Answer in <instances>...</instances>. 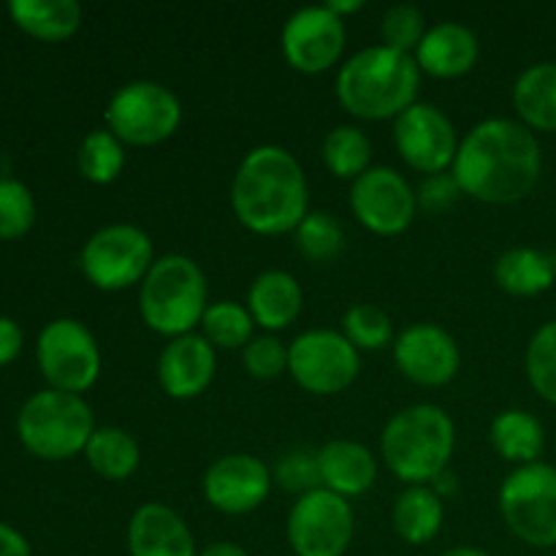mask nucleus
Masks as SVG:
<instances>
[{
    "mask_svg": "<svg viewBox=\"0 0 556 556\" xmlns=\"http://www.w3.org/2000/svg\"><path fill=\"white\" fill-rule=\"evenodd\" d=\"M293 244L313 264H329L345 248V231L329 212H307L293 231Z\"/></svg>",
    "mask_w": 556,
    "mask_h": 556,
    "instance_id": "32",
    "label": "nucleus"
},
{
    "mask_svg": "<svg viewBox=\"0 0 556 556\" xmlns=\"http://www.w3.org/2000/svg\"><path fill=\"white\" fill-rule=\"evenodd\" d=\"M269 467L250 454H226L212 462L204 472V500L215 510L228 516L253 514L266 503L271 492Z\"/></svg>",
    "mask_w": 556,
    "mask_h": 556,
    "instance_id": "17",
    "label": "nucleus"
},
{
    "mask_svg": "<svg viewBox=\"0 0 556 556\" xmlns=\"http://www.w3.org/2000/svg\"><path fill=\"white\" fill-rule=\"evenodd\" d=\"M9 16L36 41L58 43L81 27V5L76 0H11Z\"/></svg>",
    "mask_w": 556,
    "mask_h": 556,
    "instance_id": "23",
    "label": "nucleus"
},
{
    "mask_svg": "<svg viewBox=\"0 0 556 556\" xmlns=\"http://www.w3.org/2000/svg\"><path fill=\"white\" fill-rule=\"evenodd\" d=\"M421 68L413 54L383 47H367L351 54L337 71L334 92L348 114L369 123L396 119L416 103Z\"/></svg>",
    "mask_w": 556,
    "mask_h": 556,
    "instance_id": "3",
    "label": "nucleus"
},
{
    "mask_svg": "<svg viewBox=\"0 0 556 556\" xmlns=\"http://www.w3.org/2000/svg\"><path fill=\"white\" fill-rule=\"evenodd\" d=\"M326 5H329V11H334L340 20H348V16L364 9L362 0H331V3H326Z\"/></svg>",
    "mask_w": 556,
    "mask_h": 556,
    "instance_id": "43",
    "label": "nucleus"
},
{
    "mask_svg": "<svg viewBox=\"0 0 556 556\" xmlns=\"http://www.w3.org/2000/svg\"><path fill=\"white\" fill-rule=\"evenodd\" d=\"M96 416L85 396L65 394V391H38L16 416V434L27 454L43 462H65L85 454Z\"/></svg>",
    "mask_w": 556,
    "mask_h": 556,
    "instance_id": "6",
    "label": "nucleus"
},
{
    "mask_svg": "<svg viewBox=\"0 0 556 556\" xmlns=\"http://www.w3.org/2000/svg\"><path fill=\"white\" fill-rule=\"evenodd\" d=\"M541 144L527 125L489 117L459 141L451 177L459 193L503 206L527 199L541 179Z\"/></svg>",
    "mask_w": 556,
    "mask_h": 556,
    "instance_id": "1",
    "label": "nucleus"
},
{
    "mask_svg": "<svg viewBox=\"0 0 556 556\" xmlns=\"http://www.w3.org/2000/svg\"><path fill=\"white\" fill-rule=\"evenodd\" d=\"M356 530L351 500L326 489L296 497L288 514V543L296 556H342Z\"/></svg>",
    "mask_w": 556,
    "mask_h": 556,
    "instance_id": "12",
    "label": "nucleus"
},
{
    "mask_svg": "<svg viewBox=\"0 0 556 556\" xmlns=\"http://www.w3.org/2000/svg\"><path fill=\"white\" fill-rule=\"evenodd\" d=\"M427 20H424L421 9L413 3H396L391 5L380 22V38L383 47L394 49L402 54H416L421 47L424 36H427Z\"/></svg>",
    "mask_w": 556,
    "mask_h": 556,
    "instance_id": "36",
    "label": "nucleus"
},
{
    "mask_svg": "<svg viewBox=\"0 0 556 556\" xmlns=\"http://www.w3.org/2000/svg\"><path fill=\"white\" fill-rule=\"evenodd\" d=\"M155 261L150 233L130 223H112V226L98 228L79 255L81 275L92 288L106 293L141 286Z\"/></svg>",
    "mask_w": 556,
    "mask_h": 556,
    "instance_id": "7",
    "label": "nucleus"
},
{
    "mask_svg": "<svg viewBox=\"0 0 556 556\" xmlns=\"http://www.w3.org/2000/svg\"><path fill=\"white\" fill-rule=\"evenodd\" d=\"M199 329V334L215 351H244L248 342L255 337V320L250 315L248 304L223 299V302H210Z\"/></svg>",
    "mask_w": 556,
    "mask_h": 556,
    "instance_id": "30",
    "label": "nucleus"
},
{
    "mask_svg": "<svg viewBox=\"0 0 556 556\" xmlns=\"http://www.w3.org/2000/svg\"><path fill=\"white\" fill-rule=\"evenodd\" d=\"M36 362L49 389L81 396L101 378V348L81 320H49L36 340Z\"/></svg>",
    "mask_w": 556,
    "mask_h": 556,
    "instance_id": "10",
    "label": "nucleus"
},
{
    "mask_svg": "<svg viewBox=\"0 0 556 556\" xmlns=\"http://www.w3.org/2000/svg\"><path fill=\"white\" fill-rule=\"evenodd\" d=\"M494 282L510 296H538L556 282V258L535 248H514L494 264Z\"/></svg>",
    "mask_w": 556,
    "mask_h": 556,
    "instance_id": "26",
    "label": "nucleus"
},
{
    "mask_svg": "<svg viewBox=\"0 0 556 556\" xmlns=\"http://www.w3.org/2000/svg\"><path fill=\"white\" fill-rule=\"evenodd\" d=\"M206 307H210L206 275L190 255H161L139 286L141 320L147 329L168 340L193 334Z\"/></svg>",
    "mask_w": 556,
    "mask_h": 556,
    "instance_id": "5",
    "label": "nucleus"
},
{
    "mask_svg": "<svg viewBox=\"0 0 556 556\" xmlns=\"http://www.w3.org/2000/svg\"><path fill=\"white\" fill-rule=\"evenodd\" d=\"M489 440L492 448L503 456L505 462L525 467L538 462L546 445V432L543 424L527 410H503L489 427Z\"/></svg>",
    "mask_w": 556,
    "mask_h": 556,
    "instance_id": "28",
    "label": "nucleus"
},
{
    "mask_svg": "<svg viewBox=\"0 0 556 556\" xmlns=\"http://www.w3.org/2000/svg\"><path fill=\"white\" fill-rule=\"evenodd\" d=\"M514 109L530 130L556 134V63L530 65L516 79Z\"/></svg>",
    "mask_w": 556,
    "mask_h": 556,
    "instance_id": "24",
    "label": "nucleus"
},
{
    "mask_svg": "<svg viewBox=\"0 0 556 556\" xmlns=\"http://www.w3.org/2000/svg\"><path fill=\"white\" fill-rule=\"evenodd\" d=\"M25 348V334L14 318L0 315V367H9Z\"/></svg>",
    "mask_w": 556,
    "mask_h": 556,
    "instance_id": "39",
    "label": "nucleus"
},
{
    "mask_svg": "<svg viewBox=\"0 0 556 556\" xmlns=\"http://www.w3.org/2000/svg\"><path fill=\"white\" fill-rule=\"evenodd\" d=\"M345 20L329 11L326 3L293 11L280 33V49L286 63L307 76L334 68L345 54Z\"/></svg>",
    "mask_w": 556,
    "mask_h": 556,
    "instance_id": "14",
    "label": "nucleus"
},
{
    "mask_svg": "<svg viewBox=\"0 0 556 556\" xmlns=\"http://www.w3.org/2000/svg\"><path fill=\"white\" fill-rule=\"evenodd\" d=\"M340 331L358 353L383 351L386 345L394 342V324H391L389 313L380 309L378 304L358 302L348 307L345 315H342Z\"/></svg>",
    "mask_w": 556,
    "mask_h": 556,
    "instance_id": "33",
    "label": "nucleus"
},
{
    "mask_svg": "<svg viewBox=\"0 0 556 556\" xmlns=\"http://www.w3.org/2000/svg\"><path fill=\"white\" fill-rule=\"evenodd\" d=\"M248 309L266 334L291 329L304 309V293L296 277L286 269L261 271L248 291Z\"/></svg>",
    "mask_w": 556,
    "mask_h": 556,
    "instance_id": "22",
    "label": "nucleus"
},
{
    "mask_svg": "<svg viewBox=\"0 0 556 556\" xmlns=\"http://www.w3.org/2000/svg\"><path fill=\"white\" fill-rule=\"evenodd\" d=\"M231 210L258 237L296 231L309 212L307 174L296 155L280 144L250 150L233 174Z\"/></svg>",
    "mask_w": 556,
    "mask_h": 556,
    "instance_id": "2",
    "label": "nucleus"
},
{
    "mask_svg": "<svg viewBox=\"0 0 556 556\" xmlns=\"http://www.w3.org/2000/svg\"><path fill=\"white\" fill-rule=\"evenodd\" d=\"M130 556H199L190 527L163 503H144L128 521Z\"/></svg>",
    "mask_w": 556,
    "mask_h": 556,
    "instance_id": "19",
    "label": "nucleus"
},
{
    "mask_svg": "<svg viewBox=\"0 0 556 556\" xmlns=\"http://www.w3.org/2000/svg\"><path fill=\"white\" fill-rule=\"evenodd\" d=\"M324 166L334 174L337 179H351L356 182L364 172H369L372 163V141L356 125H337L326 134L324 147H320Z\"/></svg>",
    "mask_w": 556,
    "mask_h": 556,
    "instance_id": "29",
    "label": "nucleus"
},
{
    "mask_svg": "<svg viewBox=\"0 0 556 556\" xmlns=\"http://www.w3.org/2000/svg\"><path fill=\"white\" fill-rule=\"evenodd\" d=\"M527 380L541 400L556 405V320H548L532 334L525 356Z\"/></svg>",
    "mask_w": 556,
    "mask_h": 556,
    "instance_id": "34",
    "label": "nucleus"
},
{
    "mask_svg": "<svg viewBox=\"0 0 556 556\" xmlns=\"http://www.w3.org/2000/svg\"><path fill=\"white\" fill-rule=\"evenodd\" d=\"M0 556H33L27 538L3 521H0Z\"/></svg>",
    "mask_w": 556,
    "mask_h": 556,
    "instance_id": "41",
    "label": "nucleus"
},
{
    "mask_svg": "<svg viewBox=\"0 0 556 556\" xmlns=\"http://www.w3.org/2000/svg\"><path fill=\"white\" fill-rule=\"evenodd\" d=\"M217 372V351L199 334L168 340L157 358V383L172 400L188 402L204 394Z\"/></svg>",
    "mask_w": 556,
    "mask_h": 556,
    "instance_id": "18",
    "label": "nucleus"
},
{
    "mask_svg": "<svg viewBox=\"0 0 556 556\" xmlns=\"http://www.w3.org/2000/svg\"><path fill=\"white\" fill-rule=\"evenodd\" d=\"M440 556H492V554L481 552V548H470V546H456V548H448V552H445V554H440Z\"/></svg>",
    "mask_w": 556,
    "mask_h": 556,
    "instance_id": "44",
    "label": "nucleus"
},
{
    "mask_svg": "<svg viewBox=\"0 0 556 556\" xmlns=\"http://www.w3.org/2000/svg\"><path fill=\"white\" fill-rule=\"evenodd\" d=\"M36 223V199L30 188L14 177L0 179V239L16 242L27 237Z\"/></svg>",
    "mask_w": 556,
    "mask_h": 556,
    "instance_id": "35",
    "label": "nucleus"
},
{
    "mask_svg": "<svg viewBox=\"0 0 556 556\" xmlns=\"http://www.w3.org/2000/svg\"><path fill=\"white\" fill-rule=\"evenodd\" d=\"M500 514L519 541L556 546V467L532 462L516 467L500 486Z\"/></svg>",
    "mask_w": 556,
    "mask_h": 556,
    "instance_id": "9",
    "label": "nucleus"
},
{
    "mask_svg": "<svg viewBox=\"0 0 556 556\" xmlns=\"http://www.w3.org/2000/svg\"><path fill=\"white\" fill-rule=\"evenodd\" d=\"M443 519V497L432 486H407L391 508L394 532L410 546H424L432 538H438Z\"/></svg>",
    "mask_w": 556,
    "mask_h": 556,
    "instance_id": "25",
    "label": "nucleus"
},
{
    "mask_svg": "<svg viewBox=\"0 0 556 556\" xmlns=\"http://www.w3.org/2000/svg\"><path fill=\"white\" fill-rule=\"evenodd\" d=\"M242 364L250 378L275 380L288 372V345H282L280 337L258 334L248 342L242 351Z\"/></svg>",
    "mask_w": 556,
    "mask_h": 556,
    "instance_id": "38",
    "label": "nucleus"
},
{
    "mask_svg": "<svg viewBox=\"0 0 556 556\" xmlns=\"http://www.w3.org/2000/svg\"><path fill=\"white\" fill-rule=\"evenodd\" d=\"M413 58L421 74L434 76V79H459L476 68L481 58V43L476 33L462 22H438L429 27Z\"/></svg>",
    "mask_w": 556,
    "mask_h": 556,
    "instance_id": "20",
    "label": "nucleus"
},
{
    "mask_svg": "<svg viewBox=\"0 0 556 556\" xmlns=\"http://www.w3.org/2000/svg\"><path fill=\"white\" fill-rule=\"evenodd\" d=\"M128 152L112 130H92L76 150V168L92 185H112L123 174Z\"/></svg>",
    "mask_w": 556,
    "mask_h": 556,
    "instance_id": "31",
    "label": "nucleus"
},
{
    "mask_svg": "<svg viewBox=\"0 0 556 556\" xmlns=\"http://www.w3.org/2000/svg\"><path fill=\"white\" fill-rule=\"evenodd\" d=\"M275 481L280 483L286 492L304 497V494L320 489V470H318V451L309 448H293L277 462Z\"/></svg>",
    "mask_w": 556,
    "mask_h": 556,
    "instance_id": "37",
    "label": "nucleus"
},
{
    "mask_svg": "<svg viewBox=\"0 0 556 556\" xmlns=\"http://www.w3.org/2000/svg\"><path fill=\"white\" fill-rule=\"evenodd\" d=\"M454 448V421L429 402L402 407L380 434V456L405 486H432L448 472Z\"/></svg>",
    "mask_w": 556,
    "mask_h": 556,
    "instance_id": "4",
    "label": "nucleus"
},
{
    "mask_svg": "<svg viewBox=\"0 0 556 556\" xmlns=\"http://www.w3.org/2000/svg\"><path fill=\"white\" fill-rule=\"evenodd\" d=\"M85 459L103 481L123 483L139 470L141 448L134 434L123 427H98L85 448Z\"/></svg>",
    "mask_w": 556,
    "mask_h": 556,
    "instance_id": "27",
    "label": "nucleus"
},
{
    "mask_svg": "<svg viewBox=\"0 0 556 556\" xmlns=\"http://www.w3.org/2000/svg\"><path fill=\"white\" fill-rule=\"evenodd\" d=\"M320 489L340 497H362L378 481V459L356 440H331L318 451Z\"/></svg>",
    "mask_w": 556,
    "mask_h": 556,
    "instance_id": "21",
    "label": "nucleus"
},
{
    "mask_svg": "<svg viewBox=\"0 0 556 556\" xmlns=\"http://www.w3.org/2000/svg\"><path fill=\"white\" fill-rule=\"evenodd\" d=\"M199 556H248L242 546H237V543H228V541H220V543H212V546H206L204 552H199Z\"/></svg>",
    "mask_w": 556,
    "mask_h": 556,
    "instance_id": "42",
    "label": "nucleus"
},
{
    "mask_svg": "<svg viewBox=\"0 0 556 556\" xmlns=\"http://www.w3.org/2000/svg\"><path fill=\"white\" fill-rule=\"evenodd\" d=\"M394 364L410 383L440 389L459 375L462 353L443 326L413 324L394 337Z\"/></svg>",
    "mask_w": 556,
    "mask_h": 556,
    "instance_id": "16",
    "label": "nucleus"
},
{
    "mask_svg": "<svg viewBox=\"0 0 556 556\" xmlns=\"http://www.w3.org/2000/svg\"><path fill=\"white\" fill-rule=\"evenodd\" d=\"M182 125V103L166 85L136 79L119 87L106 103V128L128 147H155Z\"/></svg>",
    "mask_w": 556,
    "mask_h": 556,
    "instance_id": "8",
    "label": "nucleus"
},
{
    "mask_svg": "<svg viewBox=\"0 0 556 556\" xmlns=\"http://www.w3.org/2000/svg\"><path fill=\"white\" fill-rule=\"evenodd\" d=\"M362 369V353L342 331L309 329L288 345V375L313 396H337L353 386Z\"/></svg>",
    "mask_w": 556,
    "mask_h": 556,
    "instance_id": "11",
    "label": "nucleus"
},
{
    "mask_svg": "<svg viewBox=\"0 0 556 556\" xmlns=\"http://www.w3.org/2000/svg\"><path fill=\"white\" fill-rule=\"evenodd\" d=\"M351 210L375 237H400L416 220L418 195L396 168L372 166L351 185Z\"/></svg>",
    "mask_w": 556,
    "mask_h": 556,
    "instance_id": "15",
    "label": "nucleus"
},
{
    "mask_svg": "<svg viewBox=\"0 0 556 556\" xmlns=\"http://www.w3.org/2000/svg\"><path fill=\"white\" fill-rule=\"evenodd\" d=\"M456 193H459V188H456L454 177H445V174H440V177H429L427 185L421 188V195H418V201L427 206H448L451 201L456 199Z\"/></svg>",
    "mask_w": 556,
    "mask_h": 556,
    "instance_id": "40",
    "label": "nucleus"
},
{
    "mask_svg": "<svg viewBox=\"0 0 556 556\" xmlns=\"http://www.w3.org/2000/svg\"><path fill=\"white\" fill-rule=\"evenodd\" d=\"M459 141L451 117L434 103L416 101L394 119L396 152L413 172L427 177H440L454 168Z\"/></svg>",
    "mask_w": 556,
    "mask_h": 556,
    "instance_id": "13",
    "label": "nucleus"
}]
</instances>
